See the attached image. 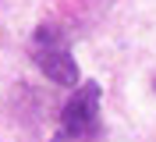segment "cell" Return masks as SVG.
Wrapping results in <instances>:
<instances>
[{
	"label": "cell",
	"mask_w": 156,
	"mask_h": 142,
	"mask_svg": "<svg viewBox=\"0 0 156 142\" xmlns=\"http://www.w3.org/2000/svg\"><path fill=\"white\" fill-rule=\"evenodd\" d=\"M29 57L36 60V67L50 78V82H57V85H78V60L71 57L68 36H64L53 21H43V25L32 32Z\"/></svg>",
	"instance_id": "6da1fadb"
},
{
	"label": "cell",
	"mask_w": 156,
	"mask_h": 142,
	"mask_svg": "<svg viewBox=\"0 0 156 142\" xmlns=\"http://www.w3.org/2000/svg\"><path fill=\"white\" fill-rule=\"evenodd\" d=\"M99 103H103L99 82H82L71 93V100L64 103V110H60V135L57 139L89 142L99 132Z\"/></svg>",
	"instance_id": "7a4b0ae2"
}]
</instances>
